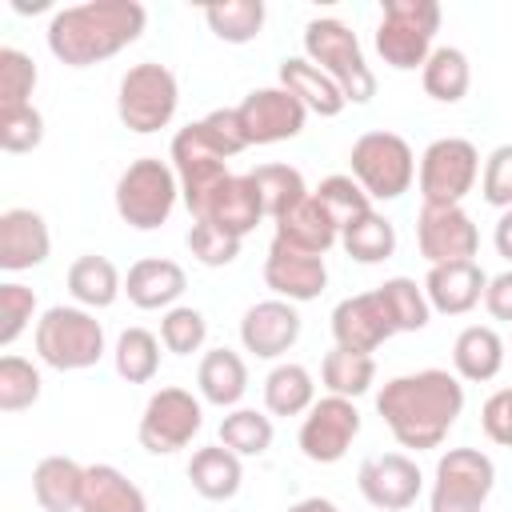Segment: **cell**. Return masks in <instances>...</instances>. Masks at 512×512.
<instances>
[{"label": "cell", "instance_id": "1", "mask_svg": "<svg viewBox=\"0 0 512 512\" xmlns=\"http://www.w3.org/2000/svg\"><path fill=\"white\" fill-rule=\"evenodd\" d=\"M376 412L400 448H440L464 412V384L448 368H420L392 376L376 392Z\"/></svg>", "mask_w": 512, "mask_h": 512}, {"label": "cell", "instance_id": "2", "mask_svg": "<svg viewBox=\"0 0 512 512\" xmlns=\"http://www.w3.org/2000/svg\"><path fill=\"white\" fill-rule=\"evenodd\" d=\"M144 24H148V8L140 0H88L52 12L44 36H48V52L60 64L92 68L136 44Z\"/></svg>", "mask_w": 512, "mask_h": 512}, {"label": "cell", "instance_id": "3", "mask_svg": "<svg viewBox=\"0 0 512 512\" xmlns=\"http://www.w3.org/2000/svg\"><path fill=\"white\" fill-rule=\"evenodd\" d=\"M304 56L336 80L348 104H368L376 96V76L364 60L356 32L336 16H316L304 24Z\"/></svg>", "mask_w": 512, "mask_h": 512}, {"label": "cell", "instance_id": "4", "mask_svg": "<svg viewBox=\"0 0 512 512\" xmlns=\"http://www.w3.org/2000/svg\"><path fill=\"white\" fill-rule=\"evenodd\" d=\"M36 356L56 372H84L104 356V324L80 304H52L36 320Z\"/></svg>", "mask_w": 512, "mask_h": 512}, {"label": "cell", "instance_id": "5", "mask_svg": "<svg viewBox=\"0 0 512 512\" xmlns=\"http://www.w3.org/2000/svg\"><path fill=\"white\" fill-rule=\"evenodd\" d=\"M440 28L436 0H384L376 24V52L396 72H416L432 56V40Z\"/></svg>", "mask_w": 512, "mask_h": 512}, {"label": "cell", "instance_id": "6", "mask_svg": "<svg viewBox=\"0 0 512 512\" xmlns=\"http://www.w3.org/2000/svg\"><path fill=\"white\" fill-rule=\"evenodd\" d=\"M112 196H116V212L128 228L152 232V228L168 224V216L180 200V180H176L172 164H164L156 156H140L120 172Z\"/></svg>", "mask_w": 512, "mask_h": 512}, {"label": "cell", "instance_id": "7", "mask_svg": "<svg viewBox=\"0 0 512 512\" xmlns=\"http://www.w3.org/2000/svg\"><path fill=\"white\" fill-rule=\"evenodd\" d=\"M176 104H180V84H176L172 68H164L156 60H144V64H132L120 76L116 116L128 132L152 136V132L168 128L172 116H176Z\"/></svg>", "mask_w": 512, "mask_h": 512}, {"label": "cell", "instance_id": "8", "mask_svg": "<svg viewBox=\"0 0 512 512\" xmlns=\"http://www.w3.org/2000/svg\"><path fill=\"white\" fill-rule=\"evenodd\" d=\"M348 164H352V180L368 192V200H400L416 180L412 144L396 132H384V128L364 132L352 144Z\"/></svg>", "mask_w": 512, "mask_h": 512}, {"label": "cell", "instance_id": "9", "mask_svg": "<svg viewBox=\"0 0 512 512\" xmlns=\"http://www.w3.org/2000/svg\"><path fill=\"white\" fill-rule=\"evenodd\" d=\"M496 488V464L480 448H448L436 460L428 512H484Z\"/></svg>", "mask_w": 512, "mask_h": 512}, {"label": "cell", "instance_id": "10", "mask_svg": "<svg viewBox=\"0 0 512 512\" xmlns=\"http://www.w3.org/2000/svg\"><path fill=\"white\" fill-rule=\"evenodd\" d=\"M480 180V152L472 140L464 136H440L420 152L416 164V184H420V200L432 208H448L460 204Z\"/></svg>", "mask_w": 512, "mask_h": 512}, {"label": "cell", "instance_id": "11", "mask_svg": "<svg viewBox=\"0 0 512 512\" xmlns=\"http://www.w3.org/2000/svg\"><path fill=\"white\" fill-rule=\"evenodd\" d=\"M200 428H204V408H200V400H196L188 388L168 384V388H160V392L148 396V404H144V412H140L136 436H140V448H144V452H152V456H172V452L188 448Z\"/></svg>", "mask_w": 512, "mask_h": 512}, {"label": "cell", "instance_id": "12", "mask_svg": "<svg viewBox=\"0 0 512 512\" xmlns=\"http://www.w3.org/2000/svg\"><path fill=\"white\" fill-rule=\"evenodd\" d=\"M172 168H176V180H180V200L188 204V212L196 216V208L208 200V192L216 184H224L232 172H228V160L216 152V144L204 136L200 120H192L188 128H180L172 136Z\"/></svg>", "mask_w": 512, "mask_h": 512}, {"label": "cell", "instance_id": "13", "mask_svg": "<svg viewBox=\"0 0 512 512\" xmlns=\"http://www.w3.org/2000/svg\"><path fill=\"white\" fill-rule=\"evenodd\" d=\"M356 436H360V408H356V400L324 396V400H316L304 412L296 444H300V452L312 464H336V460L348 456Z\"/></svg>", "mask_w": 512, "mask_h": 512}, {"label": "cell", "instance_id": "14", "mask_svg": "<svg viewBox=\"0 0 512 512\" xmlns=\"http://www.w3.org/2000/svg\"><path fill=\"white\" fill-rule=\"evenodd\" d=\"M240 124H244V136L248 144H280V140H296L304 132V120H308V108L280 84L272 88H252L240 104Z\"/></svg>", "mask_w": 512, "mask_h": 512}, {"label": "cell", "instance_id": "15", "mask_svg": "<svg viewBox=\"0 0 512 512\" xmlns=\"http://www.w3.org/2000/svg\"><path fill=\"white\" fill-rule=\"evenodd\" d=\"M416 248L428 260V268L432 264H452V260H472L476 248H480L476 220L460 204H448V208L424 204L420 216H416Z\"/></svg>", "mask_w": 512, "mask_h": 512}, {"label": "cell", "instance_id": "16", "mask_svg": "<svg viewBox=\"0 0 512 512\" xmlns=\"http://www.w3.org/2000/svg\"><path fill=\"white\" fill-rule=\"evenodd\" d=\"M356 488L360 496L380 508V512H404L416 504L420 488H424V476L416 468L412 456L404 452H380V456H368L356 472Z\"/></svg>", "mask_w": 512, "mask_h": 512}, {"label": "cell", "instance_id": "17", "mask_svg": "<svg viewBox=\"0 0 512 512\" xmlns=\"http://www.w3.org/2000/svg\"><path fill=\"white\" fill-rule=\"evenodd\" d=\"M264 284L288 304H308L328 288V264L324 256L300 252L272 236L268 256H264Z\"/></svg>", "mask_w": 512, "mask_h": 512}, {"label": "cell", "instance_id": "18", "mask_svg": "<svg viewBox=\"0 0 512 512\" xmlns=\"http://www.w3.org/2000/svg\"><path fill=\"white\" fill-rule=\"evenodd\" d=\"M300 312L296 304L272 296V300H256L244 316H240V344L244 352L260 356V360H280L296 340H300Z\"/></svg>", "mask_w": 512, "mask_h": 512}, {"label": "cell", "instance_id": "19", "mask_svg": "<svg viewBox=\"0 0 512 512\" xmlns=\"http://www.w3.org/2000/svg\"><path fill=\"white\" fill-rule=\"evenodd\" d=\"M396 328L384 312L380 292H360V296H344L332 308V340L336 348H352V352H376L384 340H392Z\"/></svg>", "mask_w": 512, "mask_h": 512}, {"label": "cell", "instance_id": "20", "mask_svg": "<svg viewBox=\"0 0 512 512\" xmlns=\"http://www.w3.org/2000/svg\"><path fill=\"white\" fill-rule=\"evenodd\" d=\"M192 220H208V224H216V228H224V232L244 240L264 220V200H260V192H256L248 172L244 176H228L224 184H216L208 192V200L196 208Z\"/></svg>", "mask_w": 512, "mask_h": 512}, {"label": "cell", "instance_id": "21", "mask_svg": "<svg viewBox=\"0 0 512 512\" xmlns=\"http://www.w3.org/2000/svg\"><path fill=\"white\" fill-rule=\"evenodd\" d=\"M52 252L48 220L32 208H4L0 212V268L4 272H28L44 264Z\"/></svg>", "mask_w": 512, "mask_h": 512}, {"label": "cell", "instance_id": "22", "mask_svg": "<svg viewBox=\"0 0 512 512\" xmlns=\"http://www.w3.org/2000/svg\"><path fill=\"white\" fill-rule=\"evenodd\" d=\"M488 272L476 260H452V264H432L424 276V296L432 312L444 316H464L484 300Z\"/></svg>", "mask_w": 512, "mask_h": 512}, {"label": "cell", "instance_id": "23", "mask_svg": "<svg viewBox=\"0 0 512 512\" xmlns=\"http://www.w3.org/2000/svg\"><path fill=\"white\" fill-rule=\"evenodd\" d=\"M188 288V276L176 260H164V256H144L128 268L124 276V296L144 308V312H156V308H176V300L184 296Z\"/></svg>", "mask_w": 512, "mask_h": 512}, {"label": "cell", "instance_id": "24", "mask_svg": "<svg viewBox=\"0 0 512 512\" xmlns=\"http://www.w3.org/2000/svg\"><path fill=\"white\" fill-rule=\"evenodd\" d=\"M272 224H276V240H284V244H292L300 252H312V256H324L340 240V220L312 192Z\"/></svg>", "mask_w": 512, "mask_h": 512}, {"label": "cell", "instance_id": "25", "mask_svg": "<svg viewBox=\"0 0 512 512\" xmlns=\"http://www.w3.org/2000/svg\"><path fill=\"white\" fill-rule=\"evenodd\" d=\"M280 88H288L308 112H316L324 120H332V116H340L348 108V100L336 88V80L324 76L308 56H284L280 60Z\"/></svg>", "mask_w": 512, "mask_h": 512}, {"label": "cell", "instance_id": "26", "mask_svg": "<svg viewBox=\"0 0 512 512\" xmlns=\"http://www.w3.org/2000/svg\"><path fill=\"white\" fill-rule=\"evenodd\" d=\"M504 356H508V348H504L500 332L488 328V324H468V328H460V336L452 340V368H456V376L468 380V384L496 380L500 368H504Z\"/></svg>", "mask_w": 512, "mask_h": 512}, {"label": "cell", "instance_id": "27", "mask_svg": "<svg viewBox=\"0 0 512 512\" xmlns=\"http://www.w3.org/2000/svg\"><path fill=\"white\" fill-rule=\"evenodd\" d=\"M196 388H200V400L216 404V408H236L248 392V364L240 352L232 348H212L200 356V368H196Z\"/></svg>", "mask_w": 512, "mask_h": 512}, {"label": "cell", "instance_id": "28", "mask_svg": "<svg viewBox=\"0 0 512 512\" xmlns=\"http://www.w3.org/2000/svg\"><path fill=\"white\" fill-rule=\"evenodd\" d=\"M32 496L44 512H80L84 464H76L72 456H44L32 468Z\"/></svg>", "mask_w": 512, "mask_h": 512}, {"label": "cell", "instance_id": "29", "mask_svg": "<svg viewBox=\"0 0 512 512\" xmlns=\"http://www.w3.org/2000/svg\"><path fill=\"white\" fill-rule=\"evenodd\" d=\"M80 512H148V500L116 464H88Z\"/></svg>", "mask_w": 512, "mask_h": 512}, {"label": "cell", "instance_id": "30", "mask_svg": "<svg viewBox=\"0 0 512 512\" xmlns=\"http://www.w3.org/2000/svg\"><path fill=\"white\" fill-rule=\"evenodd\" d=\"M64 284H68L72 300H76L80 308H88V312H96V308H112L116 296L124 292V280H120L116 264H112L108 256H96V252L76 256V260L68 264Z\"/></svg>", "mask_w": 512, "mask_h": 512}, {"label": "cell", "instance_id": "31", "mask_svg": "<svg viewBox=\"0 0 512 512\" xmlns=\"http://www.w3.org/2000/svg\"><path fill=\"white\" fill-rule=\"evenodd\" d=\"M188 480L192 488L204 496V500H232L244 484V464L232 448L224 444H208V448H196L192 460H188Z\"/></svg>", "mask_w": 512, "mask_h": 512}, {"label": "cell", "instance_id": "32", "mask_svg": "<svg viewBox=\"0 0 512 512\" xmlns=\"http://www.w3.org/2000/svg\"><path fill=\"white\" fill-rule=\"evenodd\" d=\"M340 248L356 260V264H380L396 252V224L388 216H380L376 208L356 212L340 224Z\"/></svg>", "mask_w": 512, "mask_h": 512}, {"label": "cell", "instance_id": "33", "mask_svg": "<svg viewBox=\"0 0 512 512\" xmlns=\"http://www.w3.org/2000/svg\"><path fill=\"white\" fill-rule=\"evenodd\" d=\"M420 84H424V92H428L432 100H440V104H460V100L468 96V88H472V64H468V56H464L460 48H452V44L432 48V56H428L424 68H420Z\"/></svg>", "mask_w": 512, "mask_h": 512}, {"label": "cell", "instance_id": "34", "mask_svg": "<svg viewBox=\"0 0 512 512\" xmlns=\"http://www.w3.org/2000/svg\"><path fill=\"white\" fill-rule=\"evenodd\" d=\"M316 404V380L304 364H276L268 376H264V408L272 416H300Z\"/></svg>", "mask_w": 512, "mask_h": 512}, {"label": "cell", "instance_id": "35", "mask_svg": "<svg viewBox=\"0 0 512 512\" xmlns=\"http://www.w3.org/2000/svg\"><path fill=\"white\" fill-rule=\"evenodd\" d=\"M320 380L328 388V396H344L356 400L372 388L376 380V360L368 352H352V348H332L320 364Z\"/></svg>", "mask_w": 512, "mask_h": 512}, {"label": "cell", "instance_id": "36", "mask_svg": "<svg viewBox=\"0 0 512 512\" xmlns=\"http://www.w3.org/2000/svg\"><path fill=\"white\" fill-rule=\"evenodd\" d=\"M264 16H268L264 0H224V4H208L204 8V24L224 44H248V40H256L260 28H264Z\"/></svg>", "mask_w": 512, "mask_h": 512}, {"label": "cell", "instance_id": "37", "mask_svg": "<svg viewBox=\"0 0 512 512\" xmlns=\"http://www.w3.org/2000/svg\"><path fill=\"white\" fill-rule=\"evenodd\" d=\"M376 292H380L384 312H388V320H392L396 332H420V328H428L432 304L424 296V284H416L412 276H392Z\"/></svg>", "mask_w": 512, "mask_h": 512}, {"label": "cell", "instance_id": "38", "mask_svg": "<svg viewBox=\"0 0 512 512\" xmlns=\"http://www.w3.org/2000/svg\"><path fill=\"white\" fill-rule=\"evenodd\" d=\"M112 360H116L120 380H128V384H148V380H156V372H160V336H152L148 328H124V332L116 336Z\"/></svg>", "mask_w": 512, "mask_h": 512}, {"label": "cell", "instance_id": "39", "mask_svg": "<svg viewBox=\"0 0 512 512\" xmlns=\"http://www.w3.org/2000/svg\"><path fill=\"white\" fill-rule=\"evenodd\" d=\"M248 176L264 200V216H272V220H280L288 208H296L308 196V184L292 164H260Z\"/></svg>", "mask_w": 512, "mask_h": 512}, {"label": "cell", "instance_id": "40", "mask_svg": "<svg viewBox=\"0 0 512 512\" xmlns=\"http://www.w3.org/2000/svg\"><path fill=\"white\" fill-rule=\"evenodd\" d=\"M272 416L256 412V408H232L224 420H220V444L232 448L240 460L244 456H264L272 448Z\"/></svg>", "mask_w": 512, "mask_h": 512}, {"label": "cell", "instance_id": "41", "mask_svg": "<svg viewBox=\"0 0 512 512\" xmlns=\"http://www.w3.org/2000/svg\"><path fill=\"white\" fill-rule=\"evenodd\" d=\"M40 368L24 356H0V412H24L40 400Z\"/></svg>", "mask_w": 512, "mask_h": 512}, {"label": "cell", "instance_id": "42", "mask_svg": "<svg viewBox=\"0 0 512 512\" xmlns=\"http://www.w3.org/2000/svg\"><path fill=\"white\" fill-rule=\"evenodd\" d=\"M208 340V320L200 308L192 304H176L160 316V344L172 352V356H192L200 352Z\"/></svg>", "mask_w": 512, "mask_h": 512}, {"label": "cell", "instance_id": "43", "mask_svg": "<svg viewBox=\"0 0 512 512\" xmlns=\"http://www.w3.org/2000/svg\"><path fill=\"white\" fill-rule=\"evenodd\" d=\"M36 64L28 52L20 48H0V108H24L32 104V88H36Z\"/></svg>", "mask_w": 512, "mask_h": 512}, {"label": "cell", "instance_id": "44", "mask_svg": "<svg viewBox=\"0 0 512 512\" xmlns=\"http://www.w3.org/2000/svg\"><path fill=\"white\" fill-rule=\"evenodd\" d=\"M44 144V116L36 104L24 108H0V148L20 156Z\"/></svg>", "mask_w": 512, "mask_h": 512}, {"label": "cell", "instance_id": "45", "mask_svg": "<svg viewBox=\"0 0 512 512\" xmlns=\"http://www.w3.org/2000/svg\"><path fill=\"white\" fill-rule=\"evenodd\" d=\"M32 320H36V292L20 280H4L0 284V344L12 348Z\"/></svg>", "mask_w": 512, "mask_h": 512}, {"label": "cell", "instance_id": "46", "mask_svg": "<svg viewBox=\"0 0 512 512\" xmlns=\"http://www.w3.org/2000/svg\"><path fill=\"white\" fill-rule=\"evenodd\" d=\"M188 252L204 264V268H224L240 256V236L208 224V220H192L188 228Z\"/></svg>", "mask_w": 512, "mask_h": 512}, {"label": "cell", "instance_id": "47", "mask_svg": "<svg viewBox=\"0 0 512 512\" xmlns=\"http://www.w3.org/2000/svg\"><path fill=\"white\" fill-rule=\"evenodd\" d=\"M340 224L348 220V216H356V212H368L372 208V200H368V192L352 180V172L344 176V172H336V176H324L320 184H316V192H312Z\"/></svg>", "mask_w": 512, "mask_h": 512}, {"label": "cell", "instance_id": "48", "mask_svg": "<svg viewBox=\"0 0 512 512\" xmlns=\"http://www.w3.org/2000/svg\"><path fill=\"white\" fill-rule=\"evenodd\" d=\"M480 192L492 208H512V144H500L488 152L484 172H480Z\"/></svg>", "mask_w": 512, "mask_h": 512}, {"label": "cell", "instance_id": "49", "mask_svg": "<svg viewBox=\"0 0 512 512\" xmlns=\"http://www.w3.org/2000/svg\"><path fill=\"white\" fill-rule=\"evenodd\" d=\"M200 128H204V136L216 144V152H220L224 160H232V156H240L244 148H252L248 136H244V124H240V112H236V108H212V112L200 120Z\"/></svg>", "mask_w": 512, "mask_h": 512}, {"label": "cell", "instance_id": "50", "mask_svg": "<svg viewBox=\"0 0 512 512\" xmlns=\"http://www.w3.org/2000/svg\"><path fill=\"white\" fill-rule=\"evenodd\" d=\"M480 428L492 444L500 448H512V388H500L484 400L480 408Z\"/></svg>", "mask_w": 512, "mask_h": 512}, {"label": "cell", "instance_id": "51", "mask_svg": "<svg viewBox=\"0 0 512 512\" xmlns=\"http://www.w3.org/2000/svg\"><path fill=\"white\" fill-rule=\"evenodd\" d=\"M484 308H488L492 320H508V324H512V268L500 272V276H488Z\"/></svg>", "mask_w": 512, "mask_h": 512}, {"label": "cell", "instance_id": "52", "mask_svg": "<svg viewBox=\"0 0 512 512\" xmlns=\"http://www.w3.org/2000/svg\"><path fill=\"white\" fill-rule=\"evenodd\" d=\"M492 244H496V252L512 264V208L500 212V220H496V228H492Z\"/></svg>", "mask_w": 512, "mask_h": 512}, {"label": "cell", "instance_id": "53", "mask_svg": "<svg viewBox=\"0 0 512 512\" xmlns=\"http://www.w3.org/2000/svg\"><path fill=\"white\" fill-rule=\"evenodd\" d=\"M284 512H340L332 500H324V496H304V500H296V504H288Z\"/></svg>", "mask_w": 512, "mask_h": 512}]
</instances>
